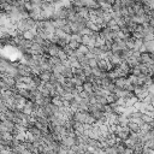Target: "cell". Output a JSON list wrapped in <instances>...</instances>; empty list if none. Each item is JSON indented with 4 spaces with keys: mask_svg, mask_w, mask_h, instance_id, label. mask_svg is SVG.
Returning <instances> with one entry per match:
<instances>
[{
    "mask_svg": "<svg viewBox=\"0 0 154 154\" xmlns=\"http://www.w3.org/2000/svg\"><path fill=\"white\" fill-rule=\"evenodd\" d=\"M79 53H82V54H87L88 52H89V48L87 47V46H84V45H79V47H78V49H77Z\"/></svg>",
    "mask_w": 154,
    "mask_h": 154,
    "instance_id": "cell-1",
    "label": "cell"
}]
</instances>
